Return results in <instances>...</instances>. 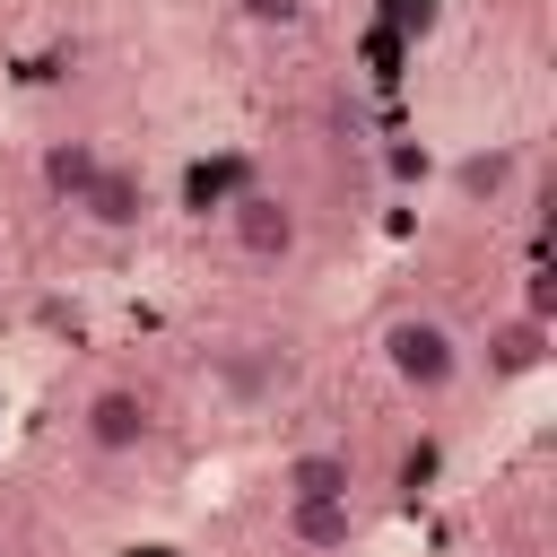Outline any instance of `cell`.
Here are the masks:
<instances>
[{"label": "cell", "instance_id": "cell-1", "mask_svg": "<svg viewBox=\"0 0 557 557\" xmlns=\"http://www.w3.org/2000/svg\"><path fill=\"white\" fill-rule=\"evenodd\" d=\"M383 374L400 383V392H418V400H444L453 383H461V331L444 322V313H418V305H400L392 322H383Z\"/></svg>", "mask_w": 557, "mask_h": 557}, {"label": "cell", "instance_id": "cell-2", "mask_svg": "<svg viewBox=\"0 0 557 557\" xmlns=\"http://www.w3.org/2000/svg\"><path fill=\"white\" fill-rule=\"evenodd\" d=\"M226 235H235V252H244V261L278 270V261H296V252H305V209H296L287 191H270V183H244V191L226 200Z\"/></svg>", "mask_w": 557, "mask_h": 557}, {"label": "cell", "instance_id": "cell-3", "mask_svg": "<svg viewBox=\"0 0 557 557\" xmlns=\"http://www.w3.org/2000/svg\"><path fill=\"white\" fill-rule=\"evenodd\" d=\"M78 435H87V453L122 461V453H139V444L157 435V400H148L139 383H96L87 409H78Z\"/></svg>", "mask_w": 557, "mask_h": 557}, {"label": "cell", "instance_id": "cell-4", "mask_svg": "<svg viewBox=\"0 0 557 557\" xmlns=\"http://www.w3.org/2000/svg\"><path fill=\"white\" fill-rule=\"evenodd\" d=\"M513 183H522V139H479V148H461V157L444 165L453 209H505Z\"/></svg>", "mask_w": 557, "mask_h": 557}, {"label": "cell", "instance_id": "cell-5", "mask_svg": "<svg viewBox=\"0 0 557 557\" xmlns=\"http://www.w3.org/2000/svg\"><path fill=\"white\" fill-rule=\"evenodd\" d=\"M78 218H87L96 235H113V244H122V235H139V226L157 218V191H148V174H139V165H113V157H104V174L78 191Z\"/></svg>", "mask_w": 557, "mask_h": 557}, {"label": "cell", "instance_id": "cell-6", "mask_svg": "<svg viewBox=\"0 0 557 557\" xmlns=\"http://www.w3.org/2000/svg\"><path fill=\"white\" fill-rule=\"evenodd\" d=\"M278 531L305 557H339L357 540V496H278Z\"/></svg>", "mask_w": 557, "mask_h": 557}, {"label": "cell", "instance_id": "cell-7", "mask_svg": "<svg viewBox=\"0 0 557 557\" xmlns=\"http://www.w3.org/2000/svg\"><path fill=\"white\" fill-rule=\"evenodd\" d=\"M104 174V139H87V131H61V139H44L35 148V183L61 200V209H78V191Z\"/></svg>", "mask_w": 557, "mask_h": 557}, {"label": "cell", "instance_id": "cell-8", "mask_svg": "<svg viewBox=\"0 0 557 557\" xmlns=\"http://www.w3.org/2000/svg\"><path fill=\"white\" fill-rule=\"evenodd\" d=\"M548 366V322L540 313H505L496 331H487V383H522V374H540Z\"/></svg>", "mask_w": 557, "mask_h": 557}, {"label": "cell", "instance_id": "cell-9", "mask_svg": "<svg viewBox=\"0 0 557 557\" xmlns=\"http://www.w3.org/2000/svg\"><path fill=\"white\" fill-rule=\"evenodd\" d=\"M348 487H357V461L339 444H305L278 461V496H348Z\"/></svg>", "mask_w": 557, "mask_h": 557}, {"label": "cell", "instance_id": "cell-10", "mask_svg": "<svg viewBox=\"0 0 557 557\" xmlns=\"http://www.w3.org/2000/svg\"><path fill=\"white\" fill-rule=\"evenodd\" d=\"M278 383H287V357L278 348H226L218 357V392L226 400H270Z\"/></svg>", "mask_w": 557, "mask_h": 557}, {"label": "cell", "instance_id": "cell-11", "mask_svg": "<svg viewBox=\"0 0 557 557\" xmlns=\"http://www.w3.org/2000/svg\"><path fill=\"white\" fill-rule=\"evenodd\" d=\"M235 17L261 35H287V26H305V0H235Z\"/></svg>", "mask_w": 557, "mask_h": 557}, {"label": "cell", "instance_id": "cell-12", "mask_svg": "<svg viewBox=\"0 0 557 557\" xmlns=\"http://www.w3.org/2000/svg\"><path fill=\"white\" fill-rule=\"evenodd\" d=\"M548 305H557V278H548V261H531V278H522V313L548 322Z\"/></svg>", "mask_w": 557, "mask_h": 557}, {"label": "cell", "instance_id": "cell-13", "mask_svg": "<svg viewBox=\"0 0 557 557\" xmlns=\"http://www.w3.org/2000/svg\"><path fill=\"white\" fill-rule=\"evenodd\" d=\"M392 183H426V148H392Z\"/></svg>", "mask_w": 557, "mask_h": 557}]
</instances>
